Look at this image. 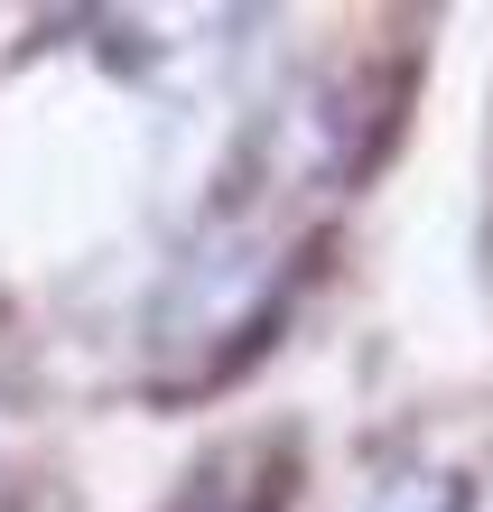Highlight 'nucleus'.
Returning <instances> with one entry per match:
<instances>
[{"label":"nucleus","instance_id":"f257e3e1","mask_svg":"<svg viewBox=\"0 0 493 512\" xmlns=\"http://www.w3.org/2000/svg\"><path fill=\"white\" fill-rule=\"evenodd\" d=\"M373 512H466V485L456 475H391Z\"/></svg>","mask_w":493,"mask_h":512},{"label":"nucleus","instance_id":"f03ea898","mask_svg":"<svg viewBox=\"0 0 493 512\" xmlns=\"http://www.w3.org/2000/svg\"><path fill=\"white\" fill-rule=\"evenodd\" d=\"M187 512H233V503H224V494H196ZM242 512H280V503H242Z\"/></svg>","mask_w":493,"mask_h":512}]
</instances>
